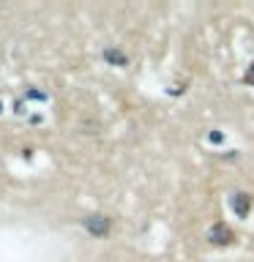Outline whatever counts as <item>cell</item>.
<instances>
[{
  "label": "cell",
  "instance_id": "2",
  "mask_svg": "<svg viewBox=\"0 0 254 262\" xmlns=\"http://www.w3.org/2000/svg\"><path fill=\"white\" fill-rule=\"evenodd\" d=\"M110 227H112V221L107 219V216H98V213H96V216H88V219H85V229H88L93 237L110 235Z\"/></svg>",
  "mask_w": 254,
  "mask_h": 262
},
{
  "label": "cell",
  "instance_id": "4",
  "mask_svg": "<svg viewBox=\"0 0 254 262\" xmlns=\"http://www.w3.org/2000/svg\"><path fill=\"white\" fill-rule=\"evenodd\" d=\"M104 57H107L110 63H115V66H126V63H129V57L123 55L120 49H104Z\"/></svg>",
  "mask_w": 254,
  "mask_h": 262
},
{
  "label": "cell",
  "instance_id": "3",
  "mask_svg": "<svg viewBox=\"0 0 254 262\" xmlns=\"http://www.w3.org/2000/svg\"><path fill=\"white\" fill-rule=\"evenodd\" d=\"M229 208H232V213L238 219H246L251 210V196L243 194V191H235L232 196H229Z\"/></svg>",
  "mask_w": 254,
  "mask_h": 262
},
{
  "label": "cell",
  "instance_id": "5",
  "mask_svg": "<svg viewBox=\"0 0 254 262\" xmlns=\"http://www.w3.org/2000/svg\"><path fill=\"white\" fill-rule=\"evenodd\" d=\"M246 82H251V85H254V69H251L249 74H246Z\"/></svg>",
  "mask_w": 254,
  "mask_h": 262
},
{
  "label": "cell",
  "instance_id": "1",
  "mask_svg": "<svg viewBox=\"0 0 254 262\" xmlns=\"http://www.w3.org/2000/svg\"><path fill=\"white\" fill-rule=\"evenodd\" d=\"M232 237H235L232 229H229L224 221H216V224L208 229V241L213 246H229V243H232Z\"/></svg>",
  "mask_w": 254,
  "mask_h": 262
}]
</instances>
